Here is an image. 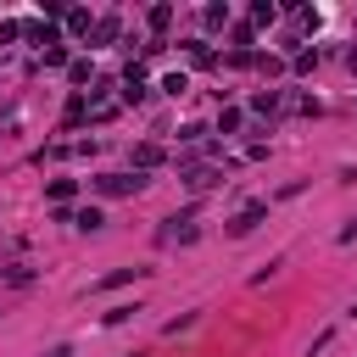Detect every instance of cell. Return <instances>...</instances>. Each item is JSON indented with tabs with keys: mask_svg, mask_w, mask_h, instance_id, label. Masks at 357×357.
<instances>
[{
	"mask_svg": "<svg viewBox=\"0 0 357 357\" xmlns=\"http://www.w3.org/2000/svg\"><path fill=\"white\" fill-rule=\"evenodd\" d=\"M145 22H151V28H156V33H162V28H167V22H173V6H151V17H145Z\"/></svg>",
	"mask_w": 357,
	"mask_h": 357,
	"instance_id": "8fae6325",
	"label": "cell"
},
{
	"mask_svg": "<svg viewBox=\"0 0 357 357\" xmlns=\"http://www.w3.org/2000/svg\"><path fill=\"white\" fill-rule=\"evenodd\" d=\"M195 234H201V229H195V223H190V218H167V223H162V234H156V240H162V245H190V240H195Z\"/></svg>",
	"mask_w": 357,
	"mask_h": 357,
	"instance_id": "3957f363",
	"label": "cell"
},
{
	"mask_svg": "<svg viewBox=\"0 0 357 357\" xmlns=\"http://www.w3.org/2000/svg\"><path fill=\"white\" fill-rule=\"evenodd\" d=\"M145 184H151L145 173H100V178H95V190H100V195H139Z\"/></svg>",
	"mask_w": 357,
	"mask_h": 357,
	"instance_id": "6da1fadb",
	"label": "cell"
},
{
	"mask_svg": "<svg viewBox=\"0 0 357 357\" xmlns=\"http://www.w3.org/2000/svg\"><path fill=\"white\" fill-rule=\"evenodd\" d=\"M145 268H112L106 279H100V290H117V284H128V279H139Z\"/></svg>",
	"mask_w": 357,
	"mask_h": 357,
	"instance_id": "8992f818",
	"label": "cell"
},
{
	"mask_svg": "<svg viewBox=\"0 0 357 357\" xmlns=\"http://www.w3.org/2000/svg\"><path fill=\"white\" fill-rule=\"evenodd\" d=\"M251 106H257V112H279V95H273V89H262V95H257Z\"/></svg>",
	"mask_w": 357,
	"mask_h": 357,
	"instance_id": "9a60e30c",
	"label": "cell"
},
{
	"mask_svg": "<svg viewBox=\"0 0 357 357\" xmlns=\"http://www.w3.org/2000/svg\"><path fill=\"white\" fill-rule=\"evenodd\" d=\"M28 39H33V45H45V50H50V45H61V39H56V28H50V22H39V28H28Z\"/></svg>",
	"mask_w": 357,
	"mask_h": 357,
	"instance_id": "9c48e42d",
	"label": "cell"
},
{
	"mask_svg": "<svg viewBox=\"0 0 357 357\" xmlns=\"http://www.w3.org/2000/svg\"><path fill=\"white\" fill-rule=\"evenodd\" d=\"M73 190H78L73 178H50V201H56V206H67V201H73Z\"/></svg>",
	"mask_w": 357,
	"mask_h": 357,
	"instance_id": "52a82bcc",
	"label": "cell"
},
{
	"mask_svg": "<svg viewBox=\"0 0 357 357\" xmlns=\"http://www.w3.org/2000/svg\"><path fill=\"white\" fill-rule=\"evenodd\" d=\"M340 240H346V245H351V240H357V218H351V223H346V229H340Z\"/></svg>",
	"mask_w": 357,
	"mask_h": 357,
	"instance_id": "e0dca14e",
	"label": "cell"
},
{
	"mask_svg": "<svg viewBox=\"0 0 357 357\" xmlns=\"http://www.w3.org/2000/svg\"><path fill=\"white\" fill-rule=\"evenodd\" d=\"M134 162H139V167H156V162H162V145H139Z\"/></svg>",
	"mask_w": 357,
	"mask_h": 357,
	"instance_id": "7c38bea8",
	"label": "cell"
},
{
	"mask_svg": "<svg viewBox=\"0 0 357 357\" xmlns=\"http://www.w3.org/2000/svg\"><path fill=\"white\" fill-rule=\"evenodd\" d=\"M50 357H73V346H56V351H50Z\"/></svg>",
	"mask_w": 357,
	"mask_h": 357,
	"instance_id": "ac0fdd59",
	"label": "cell"
},
{
	"mask_svg": "<svg viewBox=\"0 0 357 357\" xmlns=\"http://www.w3.org/2000/svg\"><path fill=\"white\" fill-rule=\"evenodd\" d=\"M162 89H167V95H184V89H190V78H184V73H167V78H162Z\"/></svg>",
	"mask_w": 357,
	"mask_h": 357,
	"instance_id": "5bb4252c",
	"label": "cell"
},
{
	"mask_svg": "<svg viewBox=\"0 0 357 357\" xmlns=\"http://www.w3.org/2000/svg\"><path fill=\"white\" fill-rule=\"evenodd\" d=\"M67 28H73V33H95V22H89V11H67Z\"/></svg>",
	"mask_w": 357,
	"mask_h": 357,
	"instance_id": "30bf717a",
	"label": "cell"
},
{
	"mask_svg": "<svg viewBox=\"0 0 357 357\" xmlns=\"http://www.w3.org/2000/svg\"><path fill=\"white\" fill-rule=\"evenodd\" d=\"M184 184H190V190H212V184H223V173H218V167H190Z\"/></svg>",
	"mask_w": 357,
	"mask_h": 357,
	"instance_id": "277c9868",
	"label": "cell"
},
{
	"mask_svg": "<svg viewBox=\"0 0 357 357\" xmlns=\"http://www.w3.org/2000/svg\"><path fill=\"white\" fill-rule=\"evenodd\" d=\"M184 50H190V61H201V67H206V61H212V50H206V39H190V45H184Z\"/></svg>",
	"mask_w": 357,
	"mask_h": 357,
	"instance_id": "4fadbf2b",
	"label": "cell"
},
{
	"mask_svg": "<svg viewBox=\"0 0 357 357\" xmlns=\"http://www.w3.org/2000/svg\"><path fill=\"white\" fill-rule=\"evenodd\" d=\"M73 223H78V229H89V234H95V229H100V223H106V212H100V206H78V212H73Z\"/></svg>",
	"mask_w": 357,
	"mask_h": 357,
	"instance_id": "5b68a950",
	"label": "cell"
},
{
	"mask_svg": "<svg viewBox=\"0 0 357 357\" xmlns=\"http://www.w3.org/2000/svg\"><path fill=\"white\" fill-rule=\"evenodd\" d=\"M234 128H240V112H234V106H229V112H223V117H218V134H234Z\"/></svg>",
	"mask_w": 357,
	"mask_h": 357,
	"instance_id": "2e32d148",
	"label": "cell"
},
{
	"mask_svg": "<svg viewBox=\"0 0 357 357\" xmlns=\"http://www.w3.org/2000/svg\"><path fill=\"white\" fill-rule=\"evenodd\" d=\"M262 218H268V206H262V201H251L245 212H234V218L223 223V234H234V240H240V234H251V229H257Z\"/></svg>",
	"mask_w": 357,
	"mask_h": 357,
	"instance_id": "7a4b0ae2",
	"label": "cell"
},
{
	"mask_svg": "<svg viewBox=\"0 0 357 357\" xmlns=\"http://www.w3.org/2000/svg\"><path fill=\"white\" fill-rule=\"evenodd\" d=\"M89 39H95V45H106V39H117V17H100V22H95V33H89Z\"/></svg>",
	"mask_w": 357,
	"mask_h": 357,
	"instance_id": "ba28073f",
	"label": "cell"
}]
</instances>
